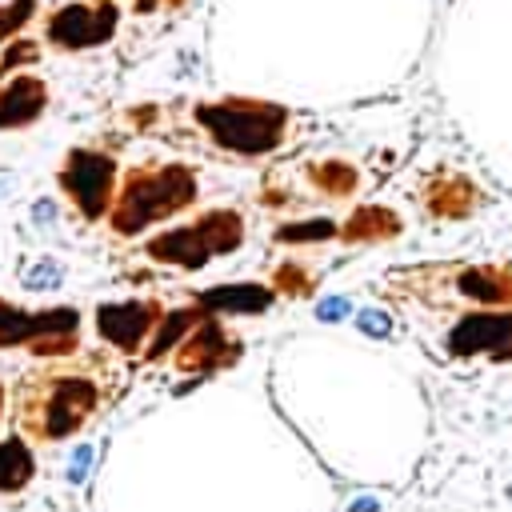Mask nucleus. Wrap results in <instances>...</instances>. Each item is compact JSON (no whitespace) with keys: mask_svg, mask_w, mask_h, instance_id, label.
Returning <instances> with one entry per match:
<instances>
[{"mask_svg":"<svg viewBox=\"0 0 512 512\" xmlns=\"http://www.w3.org/2000/svg\"><path fill=\"white\" fill-rule=\"evenodd\" d=\"M21 433L33 441H64L100 408V380L69 365L33 368L13 393Z\"/></svg>","mask_w":512,"mask_h":512,"instance_id":"1","label":"nucleus"},{"mask_svg":"<svg viewBox=\"0 0 512 512\" xmlns=\"http://www.w3.org/2000/svg\"><path fill=\"white\" fill-rule=\"evenodd\" d=\"M396 301L424 309H512V265H421L388 276Z\"/></svg>","mask_w":512,"mask_h":512,"instance_id":"2","label":"nucleus"},{"mask_svg":"<svg viewBox=\"0 0 512 512\" xmlns=\"http://www.w3.org/2000/svg\"><path fill=\"white\" fill-rule=\"evenodd\" d=\"M197 204V176L184 164H136L120 184L108 228L116 237H141L156 220H169L176 212Z\"/></svg>","mask_w":512,"mask_h":512,"instance_id":"3","label":"nucleus"},{"mask_svg":"<svg viewBox=\"0 0 512 512\" xmlns=\"http://www.w3.org/2000/svg\"><path fill=\"white\" fill-rule=\"evenodd\" d=\"M197 125L212 136L220 148L237 156H265L284 144L288 133V113L268 100H248V97H228L217 105H197Z\"/></svg>","mask_w":512,"mask_h":512,"instance_id":"4","label":"nucleus"},{"mask_svg":"<svg viewBox=\"0 0 512 512\" xmlns=\"http://www.w3.org/2000/svg\"><path fill=\"white\" fill-rule=\"evenodd\" d=\"M80 312L52 309V312H21L0 301V349L29 344L36 357H69L77 352Z\"/></svg>","mask_w":512,"mask_h":512,"instance_id":"5","label":"nucleus"},{"mask_svg":"<svg viewBox=\"0 0 512 512\" xmlns=\"http://www.w3.org/2000/svg\"><path fill=\"white\" fill-rule=\"evenodd\" d=\"M61 192L77 204L85 220H100L113 209V184H116V161L97 148H72L57 172Z\"/></svg>","mask_w":512,"mask_h":512,"instance_id":"6","label":"nucleus"},{"mask_svg":"<svg viewBox=\"0 0 512 512\" xmlns=\"http://www.w3.org/2000/svg\"><path fill=\"white\" fill-rule=\"evenodd\" d=\"M116 21H120L116 0H72V5H61L49 16L44 36H49V44H57L64 52L97 49V44L113 41Z\"/></svg>","mask_w":512,"mask_h":512,"instance_id":"7","label":"nucleus"},{"mask_svg":"<svg viewBox=\"0 0 512 512\" xmlns=\"http://www.w3.org/2000/svg\"><path fill=\"white\" fill-rule=\"evenodd\" d=\"M444 352H452V357L489 352L492 360H512V309L464 312L444 337Z\"/></svg>","mask_w":512,"mask_h":512,"instance_id":"8","label":"nucleus"},{"mask_svg":"<svg viewBox=\"0 0 512 512\" xmlns=\"http://www.w3.org/2000/svg\"><path fill=\"white\" fill-rule=\"evenodd\" d=\"M161 304L156 301H120V304H100L97 309V332L105 344L120 352H141L144 340L161 324Z\"/></svg>","mask_w":512,"mask_h":512,"instance_id":"9","label":"nucleus"},{"mask_svg":"<svg viewBox=\"0 0 512 512\" xmlns=\"http://www.w3.org/2000/svg\"><path fill=\"white\" fill-rule=\"evenodd\" d=\"M144 256L156 260V265L204 268L217 253H212V245H209V237H204L200 220H192V225H181V228H169V232H161V237H153L144 245Z\"/></svg>","mask_w":512,"mask_h":512,"instance_id":"10","label":"nucleus"},{"mask_svg":"<svg viewBox=\"0 0 512 512\" xmlns=\"http://www.w3.org/2000/svg\"><path fill=\"white\" fill-rule=\"evenodd\" d=\"M240 344H232L225 337V329H220V321H200L197 329H192V337L181 344V352H176V368L181 372H212L220 365H228V360H237Z\"/></svg>","mask_w":512,"mask_h":512,"instance_id":"11","label":"nucleus"},{"mask_svg":"<svg viewBox=\"0 0 512 512\" xmlns=\"http://www.w3.org/2000/svg\"><path fill=\"white\" fill-rule=\"evenodd\" d=\"M44 105H49V85H44L41 77L21 72V77L5 80V85H0V133L41 120Z\"/></svg>","mask_w":512,"mask_h":512,"instance_id":"12","label":"nucleus"},{"mask_svg":"<svg viewBox=\"0 0 512 512\" xmlns=\"http://www.w3.org/2000/svg\"><path fill=\"white\" fill-rule=\"evenodd\" d=\"M273 288L265 284H217L209 288V293H200V309L209 312H265L268 304H273Z\"/></svg>","mask_w":512,"mask_h":512,"instance_id":"13","label":"nucleus"},{"mask_svg":"<svg viewBox=\"0 0 512 512\" xmlns=\"http://www.w3.org/2000/svg\"><path fill=\"white\" fill-rule=\"evenodd\" d=\"M33 472H36V461L21 436L0 441V492H21L33 480Z\"/></svg>","mask_w":512,"mask_h":512,"instance_id":"14","label":"nucleus"},{"mask_svg":"<svg viewBox=\"0 0 512 512\" xmlns=\"http://www.w3.org/2000/svg\"><path fill=\"white\" fill-rule=\"evenodd\" d=\"M197 220H200L204 237H209V245H212V253H217V256L240 248V240H245V217L232 212V209H212V212H204V217H197Z\"/></svg>","mask_w":512,"mask_h":512,"instance_id":"15","label":"nucleus"},{"mask_svg":"<svg viewBox=\"0 0 512 512\" xmlns=\"http://www.w3.org/2000/svg\"><path fill=\"white\" fill-rule=\"evenodd\" d=\"M204 321L200 309H176L169 316H161V324H156V332H153V340H148V349H144V357L148 360H161L164 352L172 349L176 340H184L192 329Z\"/></svg>","mask_w":512,"mask_h":512,"instance_id":"16","label":"nucleus"},{"mask_svg":"<svg viewBox=\"0 0 512 512\" xmlns=\"http://www.w3.org/2000/svg\"><path fill=\"white\" fill-rule=\"evenodd\" d=\"M312 181L321 184L329 197H349V192L357 189V172H352L349 164H337V161L316 164V169H312Z\"/></svg>","mask_w":512,"mask_h":512,"instance_id":"17","label":"nucleus"},{"mask_svg":"<svg viewBox=\"0 0 512 512\" xmlns=\"http://www.w3.org/2000/svg\"><path fill=\"white\" fill-rule=\"evenodd\" d=\"M61 281H64V268L49 256H41L36 265H29L21 273V284L29 288V293H49V288H61Z\"/></svg>","mask_w":512,"mask_h":512,"instance_id":"18","label":"nucleus"},{"mask_svg":"<svg viewBox=\"0 0 512 512\" xmlns=\"http://www.w3.org/2000/svg\"><path fill=\"white\" fill-rule=\"evenodd\" d=\"M33 13H36V0H5L0 5V44L13 41L33 21Z\"/></svg>","mask_w":512,"mask_h":512,"instance_id":"19","label":"nucleus"},{"mask_svg":"<svg viewBox=\"0 0 512 512\" xmlns=\"http://www.w3.org/2000/svg\"><path fill=\"white\" fill-rule=\"evenodd\" d=\"M337 232H340L337 220H309V225L276 228V240H284V245H304V240H332Z\"/></svg>","mask_w":512,"mask_h":512,"instance_id":"20","label":"nucleus"},{"mask_svg":"<svg viewBox=\"0 0 512 512\" xmlns=\"http://www.w3.org/2000/svg\"><path fill=\"white\" fill-rule=\"evenodd\" d=\"M357 324H360V332H368V337H388V332H393V316L380 312V309H365L357 316Z\"/></svg>","mask_w":512,"mask_h":512,"instance_id":"21","label":"nucleus"},{"mask_svg":"<svg viewBox=\"0 0 512 512\" xmlns=\"http://www.w3.org/2000/svg\"><path fill=\"white\" fill-rule=\"evenodd\" d=\"M88 469H92V449L88 444H80V449H72V461H69V480L72 484H80L88 477Z\"/></svg>","mask_w":512,"mask_h":512,"instance_id":"22","label":"nucleus"},{"mask_svg":"<svg viewBox=\"0 0 512 512\" xmlns=\"http://www.w3.org/2000/svg\"><path fill=\"white\" fill-rule=\"evenodd\" d=\"M316 316H321V321H344V316H349V301H344V296H329V301H321V309H316Z\"/></svg>","mask_w":512,"mask_h":512,"instance_id":"23","label":"nucleus"},{"mask_svg":"<svg viewBox=\"0 0 512 512\" xmlns=\"http://www.w3.org/2000/svg\"><path fill=\"white\" fill-rule=\"evenodd\" d=\"M36 57V49L33 44H16V49H8V57L0 61V77H5L8 69H13V64H21V61H33Z\"/></svg>","mask_w":512,"mask_h":512,"instance_id":"24","label":"nucleus"},{"mask_svg":"<svg viewBox=\"0 0 512 512\" xmlns=\"http://www.w3.org/2000/svg\"><path fill=\"white\" fill-rule=\"evenodd\" d=\"M33 217H36V225H49V220L57 217V204H52V200H36L33 204Z\"/></svg>","mask_w":512,"mask_h":512,"instance_id":"25","label":"nucleus"},{"mask_svg":"<svg viewBox=\"0 0 512 512\" xmlns=\"http://www.w3.org/2000/svg\"><path fill=\"white\" fill-rule=\"evenodd\" d=\"M349 512H380V505H377V500H368V497H360V500H352Z\"/></svg>","mask_w":512,"mask_h":512,"instance_id":"26","label":"nucleus"},{"mask_svg":"<svg viewBox=\"0 0 512 512\" xmlns=\"http://www.w3.org/2000/svg\"><path fill=\"white\" fill-rule=\"evenodd\" d=\"M13 189H16V176L13 172H0V200H5Z\"/></svg>","mask_w":512,"mask_h":512,"instance_id":"27","label":"nucleus"},{"mask_svg":"<svg viewBox=\"0 0 512 512\" xmlns=\"http://www.w3.org/2000/svg\"><path fill=\"white\" fill-rule=\"evenodd\" d=\"M0 408H5V388H0Z\"/></svg>","mask_w":512,"mask_h":512,"instance_id":"28","label":"nucleus"}]
</instances>
